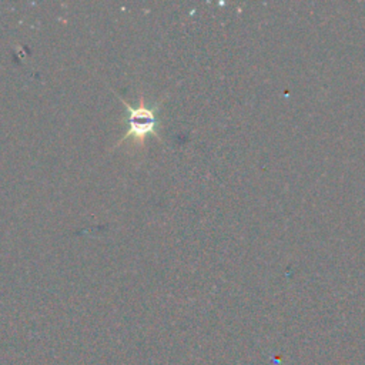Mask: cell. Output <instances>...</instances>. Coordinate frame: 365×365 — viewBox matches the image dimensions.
Instances as JSON below:
<instances>
[{
	"mask_svg": "<svg viewBox=\"0 0 365 365\" xmlns=\"http://www.w3.org/2000/svg\"><path fill=\"white\" fill-rule=\"evenodd\" d=\"M120 97V96H118ZM123 106L127 108V125L128 130L125 131L124 137L118 141L124 143L125 140H133L137 144H143L147 137H157L158 128H160V118H158V110L161 107V103H155L153 106H148L144 103L143 97L140 98V103L137 106H130L124 98H121Z\"/></svg>",
	"mask_w": 365,
	"mask_h": 365,
	"instance_id": "obj_1",
	"label": "cell"
}]
</instances>
